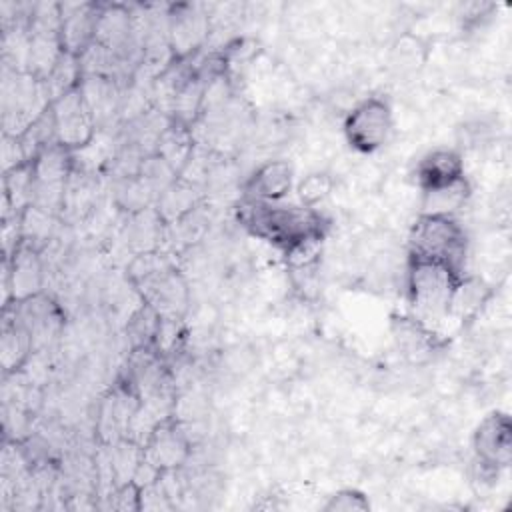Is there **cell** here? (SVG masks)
I'll return each mask as SVG.
<instances>
[{
	"instance_id": "7a4b0ae2",
	"label": "cell",
	"mask_w": 512,
	"mask_h": 512,
	"mask_svg": "<svg viewBox=\"0 0 512 512\" xmlns=\"http://www.w3.org/2000/svg\"><path fill=\"white\" fill-rule=\"evenodd\" d=\"M462 272L424 258H408L406 294L416 318L428 322L448 316L450 300Z\"/></svg>"
},
{
	"instance_id": "603a6c76",
	"label": "cell",
	"mask_w": 512,
	"mask_h": 512,
	"mask_svg": "<svg viewBox=\"0 0 512 512\" xmlns=\"http://www.w3.org/2000/svg\"><path fill=\"white\" fill-rule=\"evenodd\" d=\"M112 496L118 510H142V488L134 480L116 486Z\"/></svg>"
},
{
	"instance_id": "9c48e42d",
	"label": "cell",
	"mask_w": 512,
	"mask_h": 512,
	"mask_svg": "<svg viewBox=\"0 0 512 512\" xmlns=\"http://www.w3.org/2000/svg\"><path fill=\"white\" fill-rule=\"evenodd\" d=\"M142 450L144 458L164 472L180 468L188 460L192 446L182 426L172 416H166L152 426L142 442Z\"/></svg>"
},
{
	"instance_id": "5b68a950",
	"label": "cell",
	"mask_w": 512,
	"mask_h": 512,
	"mask_svg": "<svg viewBox=\"0 0 512 512\" xmlns=\"http://www.w3.org/2000/svg\"><path fill=\"white\" fill-rule=\"evenodd\" d=\"M56 142L68 148L70 152H78L94 142L96 138V118L88 108L80 88H74L50 102Z\"/></svg>"
},
{
	"instance_id": "ac0fdd59",
	"label": "cell",
	"mask_w": 512,
	"mask_h": 512,
	"mask_svg": "<svg viewBox=\"0 0 512 512\" xmlns=\"http://www.w3.org/2000/svg\"><path fill=\"white\" fill-rule=\"evenodd\" d=\"M32 350H34V342L26 326L16 316L12 320L4 318L2 344H0L4 374H10L22 368V364L28 360Z\"/></svg>"
},
{
	"instance_id": "44dd1931",
	"label": "cell",
	"mask_w": 512,
	"mask_h": 512,
	"mask_svg": "<svg viewBox=\"0 0 512 512\" xmlns=\"http://www.w3.org/2000/svg\"><path fill=\"white\" fill-rule=\"evenodd\" d=\"M332 186H334V180L328 172H310L296 186L298 200L302 206L316 208L322 200L330 196Z\"/></svg>"
},
{
	"instance_id": "ba28073f",
	"label": "cell",
	"mask_w": 512,
	"mask_h": 512,
	"mask_svg": "<svg viewBox=\"0 0 512 512\" xmlns=\"http://www.w3.org/2000/svg\"><path fill=\"white\" fill-rule=\"evenodd\" d=\"M472 450L476 462L496 470H506L512 462L510 416L500 410L484 416L472 434Z\"/></svg>"
},
{
	"instance_id": "6da1fadb",
	"label": "cell",
	"mask_w": 512,
	"mask_h": 512,
	"mask_svg": "<svg viewBox=\"0 0 512 512\" xmlns=\"http://www.w3.org/2000/svg\"><path fill=\"white\" fill-rule=\"evenodd\" d=\"M236 216L252 236L280 248L282 252L308 238H324L328 230V220L318 208L288 204L284 200L262 202L242 198L236 208Z\"/></svg>"
},
{
	"instance_id": "ffe728a7",
	"label": "cell",
	"mask_w": 512,
	"mask_h": 512,
	"mask_svg": "<svg viewBox=\"0 0 512 512\" xmlns=\"http://www.w3.org/2000/svg\"><path fill=\"white\" fill-rule=\"evenodd\" d=\"M160 324V314L146 302L132 314L128 322V338L134 348H154L156 330Z\"/></svg>"
},
{
	"instance_id": "277c9868",
	"label": "cell",
	"mask_w": 512,
	"mask_h": 512,
	"mask_svg": "<svg viewBox=\"0 0 512 512\" xmlns=\"http://www.w3.org/2000/svg\"><path fill=\"white\" fill-rule=\"evenodd\" d=\"M392 128V108L380 96L360 100L344 118V138L356 152L362 154L382 148L388 142Z\"/></svg>"
},
{
	"instance_id": "3957f363",
	"label": "cell",
	"mask_w": 512,
	"mask_h": 512,
	"mask_svg": "<svg viewBox=\"0 0 512 512\" xmlns=\"http://www.w3.org/2000/svg\"><path fill=\"white\" fill-rule=\"evenodd\" d=\"M468 236L456 216L418 214L408 234V258L444 262L464 274Z\"/></svg>"
},
{
	"instance_id": "30bf717a",
	"label": "cell",
	"mask_w": 512,
	"mask_h": 512,
	"mask_svg": "<svg viewBox=\"0 0 512 512\" xmlns=\"http://www.w3.org/2000/svg\"><path fill=\"white\" fill-rule=\"evenodd\" d=\"M208 36V16L198 6L182 4L168 14V48L174 60L190 58Z\"/></svg>"
},
{
	"instance_id": "e0dca14e",
	"label": "cell",
	"mask_w": 512,
	"mask_h": 512,
	"mask_svg": "<svg viewBox=\"0 0 512 512\" xmlns=\"http://www.w3.org/2000/svg\"><path fill=\"white\" fill-rule=\"evenodd\" d=\"M490 294H492V290L482 278L462 274V278L458 280V284L454 288L448 316H454L460 322L472 320L480 312V308L488 302Z\"/></svg>"
},
{
	"instance_id": "7c38bea8",
	"label": "cell",
	"mask_w": 512,
	"mask_h": 512,
	"mask_svg": "<svg viewBox=\"0 0 512 512\" xmlns=\"http://www.w3.org/2000/svg\"><path fill=\"white\" fill-rule=\"evenodd\" d=\"M294 184V168L286 160H268L260 164L244 182L242 198L278 202L284 200Z\"/></svg>"
},
{
	"instance_id": "4fadbf2b",
	"label": "cell",
	"mask_w": 512,
	"mask_h": 512,
	"mask_svg": "<svg viewBox=\"0 0 512 512\" xmlns=\"http://www.w3.org/2000/svg\"><path fill=\"white\" fill-rule=\"evenodd\" d=\"M462 176H466L464 160L462 154L454 148H434L426 152L414 168V180L420 192L450 184Z\"/></svg>"
},
{
	"instance_id": "8fae6325",
	"label": "cell",
	"mask_w": 512,
	"mask_h": 512,
	"mask_svg": "<svg viewBox=\"0 0 512 512\" xmlns=\"http://www.w3.org/2000/svg\"><path fill=\"white\" fill-rule=\"evenodd\" d=\"M390 330L400 354L416 364L430 360L442 346L438 334L416 316L392 314Z\"/></svg>"
},
{
	"instance_id": "5bb4252c",
	"label": "cell",
	"mask_w": 512,
	"mask_h": 512,
	"mask_svg": "<svg viewBox=\"0 0 512 512\" xmlns=\"http://www.w3.org/2000/svg\"><path fill=\"white\" fill-rule=\"evenodd\" d=\"M60 12H62V26H60L62 50L80 56L96 40L98 4H76V6H70L68 10L60 6Z\"/></svg>"
},
{
	"instance_id": "7402d4cb",
	"label": "cell",
	"mask_w": 512,
	"mask_h": 512,
	"mask_svg": "<svg viewBox=\"0 0 512 512\" xmlns=\"http://www.w3.org/2000/svg\"><path fill=\"white\" fill-rule=\"evenodd\" d=\"M368 508H370L368 496H364V492L356 488H342L334 492L332 496H328L326 504L322 506V510L326 512H350V510H368Z\"/></svg>"
},
{
	"instance_id": "2e32d148",
	"label": "cell",
	"mask_w": 512,
	"mask_h": 512,
	"mask_svg": "<svg viewBox=\"0 0 512 512\" xmlns=\"http://www.w3.org/2000/svg\"><path fill=\"white\" fill-rule=\"evenodd\" d=\"M470 194H472V186L466 176L444 186L422 190L420 214L456 216L466 206Z\"/></svg>"
},
{
	"instance_id": "d6986e66",
	"label": "cell",
	"mask_w": 512,
	"mask_h": 512,
	"mask_svg": "<svg viewBox=\"0 0 512 512\" xmlns=\"http://www.w3.org/2000/svg\"><path fill=\"white\" fill-rule=\"evenodd\" d=\"M80 92L92 110L96 122L108 118L116 106L120 104V94L116 86V78L110 76H82Z\"/></svg>"
},
{
	"instance_id": "8992f818",
	"label": "cell",
	"mask_w": 512,
	"mask_h": 512,
	"mask_svg": "<svg viewBox=\"0 0 512 512\" xmlns=\"http://www.w3.org/2000/svg\"><path fill=\"white\" fill-rule=\"evenodd\" d=\"M142 300L150 304L162 318H182L188 306V286L182 274L166 262L152 274L134 282Z\"/></svg>"
},
{
	"instance_id": "52a82bcc",
	"label": "cell",
	"mask_w": 512,
	"mask_h": 512,
	"mask_svg": "<svg viewBox=\"0 0 512 512\" xmlns=\"http://www.w3.org/2000/svg\"><path fill=\"white\" fill-rule=\"evenodd\" d=\"M42 282L40 250L20 244L10 256H4V308L42 294Z\"/></svg>"
},
{
	"instance_id": "9a60e30c",
	"label": "cell",
	"mask_w": 512,
	"mask_h": 512,
	"mask_svg": "<svg viewBox=\"0 0 512 512\" xmlns=\"http://www.w3.org/2000/svg\"><path fill=\"white\" fill-rule=\"evenodd\" d=\"M152 154L162 158L180 176L188 166L190 158L194 156L192 128L182 122L170 120L162 130V134L158 136Z\"/></svg>"
}]
</instances>
